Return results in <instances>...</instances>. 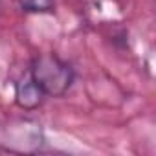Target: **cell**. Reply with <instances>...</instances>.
<instances>
[{
  "mask_svg": "<svg viewBox=\"0 0 156 156\" xmlns=\"http://www.w3.org/2000/svg\"><path fill=\"white\" fill-rule=\"evenodd\" d=\"M44 92L39 88V85L31 79L30 72L22 75L15 85V103L22 110H37L44 103Z\"/></svg>",
  "mask_w": 156,
  "mask_h": 156,
  "instance_id": "7a4b0ae2",
  "label": "cell"
},
{
  "mask_svg": "<svg viewBox=\"0 0 156 156\" xmlns=\"http://www.w3.org/2000/svg\"><path fill=\"white\" fill-rule=\"evenodd\" d=\"M20 8L28 13H51L55 0H20Z\"/></svg>",
  "mask_w": 156,
  "mask_h": 156,
  "instance_id": "3957f363",
  "label": "cell"
},
{
  "mask_svg": "<svg viewBox=\"0 0 156 156\" xmlns=\"http://www.w3.org/2000/svg\"><path fill=\"white\" fill-rule=\"evenodd\" d=\"M31 79L39 85L46 98H62L75 81V72L70 62L55 53H42L31 61Z\"/></svg>",
  "mask_w": 156,
  "mask_h": 156,
  "instance_id": "6da1fadb",
  "label": "cell"
}]
</instances>
